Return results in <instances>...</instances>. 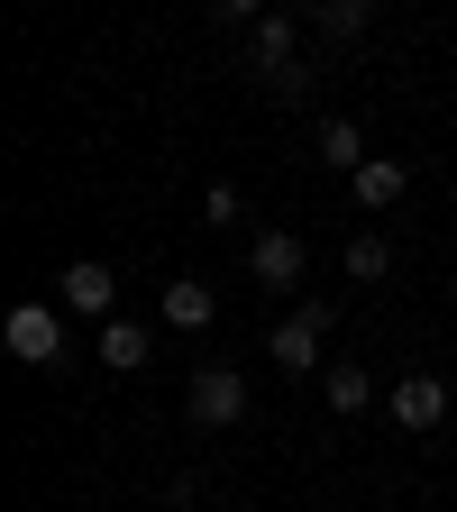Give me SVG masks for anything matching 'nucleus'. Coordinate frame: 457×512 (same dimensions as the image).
<instances>
[{
	"label": "nucleus",
	"mask_w": 457,
	"mask_h": 512,
	"mask_svg": "<svg viewBox=\"0 0 457 512\" xmlns=\"http://www.w3.org/2000/svg\"><path fill=\"white\" fill-rule=\"evenodd\" d=\"M320 339H330V302H302V311H284L275 330H266L275 375H330V366H320Z\"/></svg>",
	"instance_id": "obj_1"
},
{
	"label": "nucleus",
	"mask_w": 457,
	"mask_h": 512,
	"mask_svg": "<svg viewBox=\"0 0 457 512\" xmlns=\"http://www.w3.org/2000/svg\"><path fill=\"white\" fill-rule=\"evenodd\" d=\"M0 339H10L19 366H64V311L55 302H19L10 320H0Z\"/></svg>",
	"instance_id": "obj_2"
},
{
	"label": "nucleus",
	"mask_w": 457,
	"mask_h": 512,
	"mask_svg": "<svg viewBox=\"0 0 457 512\" xmlns=\"http://www.w3.org/2000/svg\"><path fill=\"white\" fill-rule=\"evenodd\" d=\"M192 421L202 430H229V421H247V375L238 366H192Z\"/></svg>",
	"instance_id": "obj_3"
},
{
	"label": "nucleus",
	"mask_w": 457,
	"mask_h": 512,
	"mask_svg": "<svg viewBox=\"0 0 457 512\" xmlns=\"http://www.w3.org/2000/svg\"><path fill=\"white\" fill-rule=\"evenodd\" d=\"M384 412H394L403 430H439V421H448V384H439L430 366H412L394 394H384Z\"/></svg>",
	"instance_id": "obj_4"
},
{
	"label": "nucleus",
	"mask_w": 457,
	"mask_h": 512,
	"mask_svg": "<svg viewBox=\"0 0 457 512\" xmlns=\"http://www.w3.org/2000/svg\"><path fill=\"white\" fill-rule=\"evenodd\" d=\"M55 302H64V311H83V320H119V311H110V302H119V275L101 266V256H83V266H64Z\"/></svg>",
	"instance_id": "obj_5"
},
{
	"label": "nucleus",
	"mask_w": 457,
	"mask_h": 512,
	"mask_svg": "<svg viewBox=\"0 0 457 512\" xmlns=\"http://www.w3.org/2000/svg\"><path fill=\"white\" fill-rule=\"evenodd\" d=\"M247 266H256V284H275V293H293V284H302V238H293V229H256V247H247Z\"/></svg>",
	"instance_id": "obj_6"
},
{
	"label": "nucleus",
	"mask_w": 457,
	"mask_h": 512,
	"mask_svg": "<svg viewBox=\"0 0 457 512\" xmlns=\"http://www.w3.org/2000/svg\"><path fill=\"white\" fill-rule=\"evenodd\" d=\"M348 192H357V211H394L403 192H412V174H403L394 156H366V165L348 174Z\"/></svg>",
	"instance_id": "obj_7"
},
{
	"label": "nucleus",
	"mask_w": 457,
	"mask_h": 512,
	"mask_svg": "<svg viewBox=\"0 0 457 512\" xmlns=\"http://www.w3.org/2000/svg\"><path fill=\"white\" fill-rule=\"evenodd\" d=\"M156 311H165V330H211V311H220V302H211V284H192V275H183V284H165Z\"/></svg>",
	"instance_id": "obj_8"
},
{
	"label": "nucleus",
	"mask_w": 457,
	"mask_h": 512,
	"mask_svg": "<svg viewBox=\"0 0 457 512\" xmlns=\"http://www.w3.org/2000/svg\"><path fill=\"white\" fill-rule=\"evenodd\" d=\"M320 394H330L339 421H357V412L375 403V375H366V366H330V375H320Z\"/></svg>",
	"instance_id": "obj_9"
},
{
	"label": "nucleus",
	"mask_w": 457,
	"mask_h": 512,
	"mask_svg": "<svg viewBox=\"0 0 457 512\" xmlns=\"http://www.w3.org/2000/svg\"><path fill=\"white\" fill-rule=\"evenodd\" d=\"M101 366H119V375L147 366V330H138V320H101Z\"/></svg>",
	"instance_id": "obj_10"
},
{
	"label": "nucleus",
	"mask_w": 457,
	"mask_h": 512,
	"mask_svg": "<svg viewBox=\"0 0 457 512\" xmlns=\"http://www.w3.org/2000/svg\"><path fill=\"white\" fill-rule=\"evenodd\" d=\"M320 165H330V174H357V165H366V138H357L348 119H330V128H320Z\"/></svg>",
	"instance_id": "obj_11"
},
{
	"label": "nucleus",
	"mask_w": 457,
	"mask_h": 512,
	"mask_svg": "<svg viewBox=\"0 0 457 512\" xmlns=\"http://www.w3.org/2000/svg\"><path fill=\"white\" fill-rule=\"evenodd\" d=\"M348 275H357V284H384V275H394V247H384L375 229H357V238H348Z\"/></svg>",
	"instance_id": "obj_12"
},
{
	"label": "nucleus",
	"mask_w": 457,
	"mask_h": 512,
	"mask_svg": "<svg viewBox=\"0 0 457 512\" xmlns=\"http://www.w3.org/2000/svg\"><path fill=\"white\" fill-rule=\"evenodd\" d=\"M256 64H266V74H284V64H293V19H284V10L256 19Z\"/></svg>",
	"instance_id": "obj_13"
},
{
	"label": "nucleus",
	"mask_w": 457,
	"mask_h": 512,
	"mask_svg": "<svg viewBox=\"0 0 457 512\" xmlns=\"http://www.w3.org/2000/svg\"><path fill=\"white\" fill-rule=\"evenodd\" d=\"M311 19H320V37H339V46H348V37L366 28V0H320Z\"/></svg>",
	"instance_id": "obj_14"
},
{
	"label": "nucleus",
	"mask_w": 457,
	"mask_h": 512,
	"mask_svg": "<svg viewBox=\"0 0 457 512\" xmlns=\"http://www.w3.org/2000/svg\"><path fill=\"white\" fill-rule=\"evenodd\" d=\"M202 220H238V183H211L202 192Z\"/></svg>",
	"instance_id": "obj_15"
},
{
	"label": "nucleus",
	"mask_w": 457,
	"mask_h": 512,
	"mask_svg": "<svg viewBox=\"0 0 457 512\" xmlns=\"http://www.w3.org/2000/svg\"><path fill=\"white\" fill-rule=\"evenodd\" d=\"M211 10H220V19H238V28H256V19H266V0H211Z\"/></svg>",
	"instance_id": "obj_16"
},
{
	"label": "nucleus",
	"mask_w": 457,
	"mask_h": 512,
	"mask_svg": "<svg viewBox=\"0 0 457 512\" xmlns=\"http://www.w3.org/2000/svg\"><path fill=\"white\" fill-rule=\"evenodd\" d=\"M275 10H302V0H275ZM311 10H320V0H311Z\"/></svg>",
	"instance_id": "obj_17"
}]
</instances>
